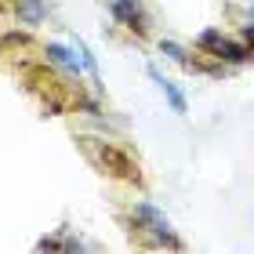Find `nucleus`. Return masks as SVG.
Segmentation results:
<instances>
[{
    "instance_id": "obj_1",
    "label": "nucleus",
    "mask_w": 254,
    "mask_h": 254,
    "mask_svg": "<svg viewBox=\"0 0 254 254\" xmlns=\"http://www.w3.org/2000/svg\"><path fill=\"white\" fill-rule=\"evenodd\" d=\"M80 145H84L87 160L102 171V175H109V178H117V182H131V186H142V164H138L127 149H120L117 142L84 134V138H80Z\"/></svg>"
},
{
    "instance_id": "obj_2",
    "label": "nucleus",
    "mask_w": 254,
    "mask_h": 254,
    "mask_svg": "<svg viewBox=\"0 0 254 254\" xmlns=\"http://www.w3.org/2000/svg\"><path fill=\"white\" fill-rule=\"evenodd\" d=\"M131 225H134L138 236L145 233V240H142L145 247H167V251H182L186 247V240H182L175 233V225L167 222V214L160 211L156 203H149V200H138L131 207Z\"/></svg>"
},
{
    "instance_id": "obj_3",
    "label": "nucleus",
    "mask_w": 254,
    "mask_h": 254,
    "mask_svg": "<svg viewBox=\"0 0 254 254\" xmlns=\"http://www.w3.org/2000/svg\"><path fill=\"white\" fill-rule=\"evenodd\" d=\"M196 48H200L203 55H211L214 62H222V65H244V62H251L247 40H229L222 29H203L200 37H196Z\"/></svg>"
},
{
    "instance_id": "obj_4",
    "label": "nucleus",
    "mask_w": 254,
    "mask_h": 254,
    "mask_svg": "<svg viewBox=\"0 0 254 254\" xmlns=\"http://www.w3.org/2000/svg\"><path fill=\"white\" fill-rule=\"evenodd\" d=\"M109 15L117 18L127 33H134L138 40L149 37V15H145L142 0H109Z\"/></svg>"
},
{
    "instance_id": "obj_5",
    "label": "nucleus",
    "mask_w": 254,
    "mask_h": 254,
    "mask_svg": "<svg viewBox=\"0 0 254 254\" xmlns=\"http://www.w3.org/2000/svg\"><path fill=\"white\" fill-rule=\"evenodd\" d=\"M44 55H48V65H55L62 76H69V80H76V84H80L84 65H80V59H76L73 48H65V44H48V48H44Z\"/></svg>"
},
{
    "instance_id": "obj_6",
    "label": "nucleus",
    "mask_w": 254,
    "mask_h": 254,
    "mask_svg": "<svg viewBox=\"0 0 254 254\" xmlns=\"http://www.w3.org/2000/svg\"><path fill=\"white\" fill-rule=\"evenodd\" d=\"M145 73H149V80H153V84H156L160 91H164V98L171 102V109H175L178 117H186V113H189V102H186V95L178 91V84H175V80H167V76L160 73L156 65H145Z\"/></svg>"
},
{
    "instance_id": "obj_7",
    "label": "nucleus",
    "mask_w": 254,
    "mask_h": 254,
    "mask_svg": "<svg viewBox=\"0 0 254 254\" xmlns=\"http://www.w3.org/2000/svg\"><path fill=\"white\" fill-rule=\"evenodd\" d=\"M160 55H164V59H171V62H178L186 73H200V62L189 59V51L182 48V44H175V40H160Z\"/></svg>"
},
{
    "instance_id": "obj_8",
    "label": "nucleus",
    "mask_w": 254,
    "mask_h": 254,
    "mask_svg": "<svg viewBox=\"0 0 254 254\" xmlns=\"http://www.w3.org/2000/svg\"><path fill=\"white\" fill-rule=\"evenodd\" d=\"M240 37H244V40H254V22H247V26L240 29Z\"/></svg>"
},
{
    "instance_id": "obj_9",
    "label": "nucleus",
    "mask_w": 254,
    "mask_h": 254,
    "mask_svg": "<svg viewBox=\"0 0 254 254\" xmlns=\"http://www.w3.org/2000/svg\"><path fill=\"white\" fill-rule=\"evenodd\" d=\"M247 48H251V59H254V40H247Z\"/></svg>"
},
{
    "instance_id": "obj_10",
    "label": "nucleus",
    "mask_w": 254,
    "mask_h": 254,
    "mask_svg": "<svg viewBox=\"0 0 254 254\" xmlns=\"http://www.w3.org/2000/svg\"><path fill=\"white\" fill-rule=\"evenodd\" d=\"M251 18H254V0H251Z\"/></svg>"
}]
</instances>
